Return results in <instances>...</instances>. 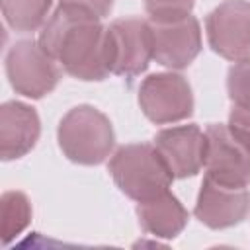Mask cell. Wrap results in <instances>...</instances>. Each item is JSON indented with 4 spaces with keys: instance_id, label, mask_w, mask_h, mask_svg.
Masks as SVG:
<instances>
[{
    "instance_id": "obj_1",
    "label": "cell",
    "mask_w": 250,
    "mask_h": 250,
    "mask_svg": "<svg viewBox=\"0 0 250 250\" xmlns=\"http://www.w3.org/2000/svg\"><path fill=\"white\" fill-rule=\"evenodd\" d=\"M39 45L78 80L100 82L111 74L107 27L86 10L59 4L41 27Z\"/></svg>"
},
{
    "instance_id": "obj_2",
    "label": "cell",
    "mask_w": 250,
    "mask_h": 250,
    "mask_svg": "<svg viewBox=\"0 0 250 250\" xmlns=\"http://www.w3.org/2000/svg\"><path fill=\"white\" fill-rule=\"evenodd\" d=\"M107 170L119 191L137 203L168 191L174 180L154 143L119 146L111 154Z\"/></svg>"
},
{
    "instance_id": "obj_3",
    "label": "cell",
    "mask_w": 250,
    "mask_h": 250,
    "mask_svg": "<svg viewBox=\"0 0 250 250\" xmlns=\"http://www.w3.org/2000/svg\"><path fill=\"white\" fill-rule=\"evenodd\" d=\"M57 141L70 162L96 166L111 154L115 133L105 113L94 105L82 104L64 113L57 127Z\"/></svg>"
},
{
    "instance_id": "obj_4",
    "label": "cell",
    "mask_w": 250,
    "mask_h": 250,
    "mask_svg": "<svg viewBox=\"0 0 250 250\" xmlns=\"http://www.w3.org/2000/svg\"><path fill=\"white\" fill-rule=\"evenodd\" d=\"M55 62L39 41L20 39L6 53V76L16 94L39 100L59 84L61 72Z\"/></svg>"
},
{
    "instance_id": "obj_5",
    "label": "cell",
    "mask_w": 250,
    "mask_h": 250,
    "mask_svg": "<svg viewBox=\"0 0 250 250\" xmlns=\"http://www.w3.org/2000/svg\"><path fill=\"white\" fill-rule=\"evenodd\" d=\"M139 105L145 117L156 125L184 121L193 113L191 86L176 72L148 74L139 86Z\"/></svg>"
},
{
    "instance_id": "obj_6",
    "label": "cell",
    "mask_w": 250,
    "mask_h": 250,
    "mask_svg": "<svg viewBox=\"0 0 250 250\" xmlns=\"http://www.w3.org/2000/svg\"><path fill=\"white\" fill-rule=\"evenodd\" d=\"M205 176L227 184L248 188L250 186V145L238 137L229 125L211 123L205 129Z\"/></svg>"
},
{
    "instance_id": "obj_7",
    "label": "cell",
    "mask_w": 250,
    "mask_h": 250,
    "mask_svg": "<svg viewBox=\"0 0 250 250\" xmlns=\"http://www.w3.org/2000/svg\"><path fill=\"white\" fill-rule=\"evenodd\" d=\"M109 68L115 76L135 78L152 61L150 21L141 18H121L107 25Z\"/></svg>"
},
{
    "instance_id": "obj_8",
    "label": "cell",
    "mask_w": 250,
    "mask_h": 250,
    "mask_svg": "<svg viewBox=\"0 0 250 250\" xmlns=\"http://www.w3.org/2000/svg\"><path fill=\"white\" fill-rule=\"evenodd\" d=\"M207 41L219 57L242 62L250 61V2L225 0L205 18Z\"/></svg>"
},
{
    "instance_id": "obj_9",
    "label": "cell",
    "mask_w": 250,
    "mask_h": 250,
    "mask_svg": "<svg viewBox=\"0 0 250 250\" xmlns=\"http://www.w3.org/2000/svg\"><path fill=\"white\" fill-rule=\"evenodd\" d=\"M152 59L172 70L189 66L201 51V27L195 16L170 21H150Z\"/></svg>"
},
{
    "instance_id": "obj_10",
    "label": "cell",
    "mask_w": 250,
    "mask_h": 250,
    "mask_svg": "<svg viewBox=\"0 0 250 250\" xmlns=\"http://www.w3.org/2000/svg\"><path fill=\"white\" fill-rule=\"evenodd\" d=\"M250 211V191L238 186L221 184L205 176L195 201V217L209 229L221 230L240 225Z\"/></svg>"
},
{
    "instance_id": "obj_11",
    "label": "cell",
    "mask_w": 250,
    "mask_h": 250,
    "mask_svg": "<svg viewBox=\"0 0 250 250\" xmlns=\"http://www.w3.org/2000/svg\"><path fill=\"white\" fill-rule=\"evenodd\" d=\"M154 146L174 180L195 176L205 164L207 139L197 125H176L156 133Z\"/></svg>"
},
{
    "instance_id": "obj_12",
    "label": "cell",
    "mask_w": 250,
    "mask_h": 250,
    "mask_svg": "<svg viewBox=\"0 0 250 250\" xmlns=\"http://www.w3.org/2000/svg\"><path fill=\"white\" fill-rule=\"evenodd\" d=\"M41 121L37 111L21 102H6L0 107V156L18 160L39 141Z\"/></svg>"
},
{
    "instance_id": "obj_13",
    "label": "cell",
    "mask_w": 250,
    "mask_h": 250,
    "mask_svg": "<svg viewBox=\"0 0 250 250\" xmlns=\"http://www.w3.org/2000/svg\"><path fill=\"white\" fill-rule=\"evenodd\" d=\"M137 217L146 234L164 240L176 238L188 225V211L170 189L146 201H139Z\"/></svg>"
},
{
    "instance_id": "obj_14",
    "label": "cell",
    "mask_w": 250,
    "mask_h": 250,
    "mask_svg": "<svg viewBox=\"0 0 250 250\" xmlns=\"http://www.w3.org/2000/svg\"><path fill=\"white\" fill-rule=\"evenodd\" d=\"M4 21L18 33H31L45 25L53 0H0Z\"/></svg>"
},
{
    "instance_id": "obj_15",
    "label": "cell",
    "mask_w": 250,
    "mask_h": 250,
    "mask_svg": "<svg viewBox=\"0 0 250 250\" xmlns=\"http://www.w3.org/2000/svg\"><path fill=\"white\" fill-rule=\"evenodd\" d=\"M2 207V242L10 244L21 234L31 221V203L21 191H4L0 199Z\"/></svg>"
},
{
    "instance_id": "obj_16",
    "label": "cell",
    "mask_w": 250,
    "mask_h": 250,
    "mask_svg": "<svg viewBox=\"0 0 250 250\" xmlns=\"http://www.w3.org/2000/svg\"><path fill=\"white\" fill-rule=\"evenodd\" d=\"M227 92L234 105H250V61L234 62L229 68Z\"/></svg>"
},
{
    "instance_id": "obj_17",
    "label": "cell",
    "mask_w": 250,
    "mask_h": 250,
    "mask_svg": "<svg viewBox=\"0 0 250 250\" xmlns=\"http://www.w3.org/2000/svg\"><path fill=\"white\" fill-rule=\"evenodd\" d=\"M195 0H145L148 21H170L191 14Z\"/></svg>"
},
{
    "instance_id": "obj_18",
    "label": "cell",
    "mask_w": 250,
    "mask_h": 250,
    "mask_svg": "<svg viewBox=\"0 0 250 250\" xmlns=\"http://www.w3.org/2000/svg\"><path fill=\"white\" fill-rule=\"evenodd\" d=\"M227 125L250 145V105H234L232 104Z\"/></svg>"
},
{
    "instance_id": "obj_19",
    "label": "cell",
    "mask_w": 250,
    "mask_h": 250,
    "mask_svg": "<svg viewBox=\"0 0 250 250\" xmlns=\"http://www.w3.org/2000/svg\"><path fill=\"white\" fill-rule=\"evenodd\" d=\"M113 2L115 0H59V4H62V6H74L80 10H86L94 16H98L100 20L111 12Z\"/></svg>"
}]
</instances>
